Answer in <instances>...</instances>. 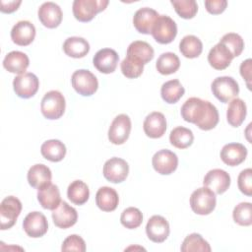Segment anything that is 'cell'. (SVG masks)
I'll list each match as a JSON object with an SVG mask.
<instances>
[{"instance_id":"obj_1","label":"cell","mask_w":252,"mask_h":252,"mask_svg":"<svg viewBox=\"0 0 252 252\" xmlns=\"http://www.w3.org/2000/svg\"><path fill=\"white\" fill-rule=\"evenodd\" d=\"M182 118L186 122L196 124L204 131L211 130L219 123V111L217 107L208 100L199 97L188 98L180 110Z\"/></svg>"},{"instance_id":"obj_2","label":"cell","mask_w":252,"mask_h":252,"mask_svg":"<svg viewBox=\"0 0 252 252\" xmlns=\"http://www.w3.org/2000/svg\"><path fill=\"white\" fill-rule=\"evenodd\" d=\"M217 204L216 193L208 187H201L196 189L190 197V206L192 211L201 216L211 214Z\"/></svg>"},{"instance_id":"obj_3","label":"cell","mask_w":252,"mask_h":252,"mask_svg":"<svg viewBox=\"0 0 252 252\" xmlns=\"http://www.w3.org/2000/svg\"><path fill=\"white\" fill-rule=\"evenodd\" d=\"M65 97L59 91L47 92L41 99L40 110L42 115L50 120L59 119L65 111Z\"/></svg>"},{"instance_id":"obj_4","label":"cell","mask_w":252,"mask_h":252,"mask_svg":"<svg viewBox=\"0 0 252 252\" xmlns=\"http://www.w3.org/2000/svg\"><path fill=\"white\" fill-rule=\"evenodd\" d=\"M107 5V0H75L72 10L76 20L86 23L92 21L95 15L103 11Z\"/></svg>"},{"instance_id":"obj_5","label":"cell","mask_w":252,"mask_h":252,"mask_svg":"<svg viewBox=\"0 0 252 252\" xmlns=\"http://www.w3.org/2000/svg\"><path fill=\"white\" fill-rule=\"evenodd\" d=\"M151 33L157 42L167 44L175 38L177 34V26L170 17L159 15L153 26Z\"/></svg>"},{"instance_id":"obj_6","label":"cell","mask_w":252,"mask_h":252,"mask_svg":"<svg viewBox=\"0 0 252 252\" xmlns=\"http://www.w3.org/2000/svg\"><path fill=\"white\" fill-rule=\"evenodd\" d=\"M213 94L223 103H226L237 96L239 94V87L237 82L228 76H221L216 78L211 86Z\"/></svg>"},{"instance_id":"obj_7","label":"cell","mask_w":252,"mask_h":252,"mask_svg":"<svg viewBox=\"0 0 252 252\" xmlns=\"http://www.w3.org/2000/svg\"><path fill=\"white\" fill-rule=\"evenodd\" d=\"M71 83L74 90L83 96L94 94L98 88L96 77L91 71L86 69L75 71L72 75Z\"/></svg>"},{"instance_id":"obj_8","label":"cell","mask_w":252,"mask_h":252,"mask_svg":"<svg viewBox=\"0 0 252 252\" xmlns=\"http://www.w3.org/2000/svg\"><path fill=\"white\" fill-rule=\"evenodd\" d=\"M21 211L22 203L18 198L14 196H8L3 199L0 205L1 229L5 230L11 228L16 223Z\"/></svg>"},{"instance_id":"obj_9","label":"cell","mask_w":252,"mask_h":252,"mask_svg":"<svg viewBox=\"0 0 252 252\" xmlns=\"http://www.w3.org/2000/svg\"><path fill=\"white\" fill-rule=\"evenodd\" d=\"M131 120L126 114L117 115L108 129V140L114 145L124 144L130 135Z\"/></svg>"},{"instance_id":"obj_10","label":"cell","mask_w":252,"mask_h":252,"mask_svg":"<svg viewBox=\"0 0 252 252\" xmlns=\"http://www.w3.org/2000/svg\"><path fill=\"white\" fill-rule=\"evenodd\" d=\"M39 87L38 78L32 73H24L14 78V92L19 97L30 98L33 96Z\"/></svg>"},{"instance_id":"obj_11","label":"cell","mask_w":252,"mask_h":252,"mask_svg":"<svg viewBox=\"0 0 252 252\" xmlns=\"http://www.w3.org/2000/svg\"><path fill=\"white\" fill-rule=\"evenodd\" d=\"M102 173L104 178L109 182L121 183L128 176L129 165L123 158L114 157L105 161Z\"/></svg>"},{"instance_id":"obj_12","label":"cell","mask_w":252,"mask_h":252,"mask_svg":"<svg viewBox=\"0 0 252 252\" xmlns=\"http://www.w3.org/2000/svg\"><path fill=\"white\" fill-rule=\"evenodd\" d=\"M23 228L29 236L32 238H38L47 232L48 222L42 213L32 212L29 213L24 219Z\"/></svg>"},{"instance_id":"obj_13","label":"cell","mask_w":252,"mask_h":252,"mask_svg":"<svg viewBox=\"0 0 252 252\" xmlns=\"http://www.w3.org/2000/svg\"><path fill=\"white\" fill-rule=\"evenodd\" d=\"M152 163L158 173L168 175L177 168L178 158L176 154L169 150H160L154 155Z\"/></svg>"},{"instance_id":"obj_14","label":"cell","mask_w":252,"mask_h":252,"mask_svg":"<svg viewBox=\"0 0 252 252\" xmlns=\"http://www.w3.org/2000/svg\"><path fill=\"white\" fill-rule=\"evenodd\" d=\"M146 233L153 242L161 243L169 235V223L163 217L155 215L147 222Z\"/></svg>"},{"instance_id":"obj_15","label":"cell","mask_w":252,"mask_h":252,"mask_svg":"<svg viewBox=\"0 0 252 252\" xmlns=\"http://www.w3.org/2000/svg\"><path fill=\"white\" fill-rule=\"evenodd\" d=\"M119 56L114 49L102 48L98 50L94 58L93 64L97 71L103 74L113 73L117 67Z\"/></svg>"},{"instance_id":"obj_16","label":"cell","mask_w":252,"mask_h":252,"mask_svg":"<svg viewBox=\"0 0 252 252\" xmlns=\"http://www.w3.org/2000/svg\"><path fill=\"white\" fill-rule=\"evenodd\" d=\"M203 184L216 194H222L230 185V176L225 170L215 168L208 171L204 177Z\"/></svg>"},{"instance_id":"obj_17","label":"cell","mask_w":252,"mask_h":252,"mask_svg":"<svg viewBox=\"0 0 252 252\" xmlns=\"http://www.w3.org/2000/svg\"><path fill=\"white\" fill-rule=\"evenodd\" d=\"M52 220L59 228H68L73 226L78 220L77 211L65 201H61L59 206L52 210Z\"/></svg>"},{"instance_id":"obj_18","label":"cell","mask_w":252,"mask_h":252,"mask_svg":"<svg viewBox=\"0 0 252 252\" xmlns=\"http://www.w3.org/2000/svg\"><path fill=\"white\" fill-rule=\"evenodd\" d=\"M38 19L40 23L48 28H57L62 21V11L61 8L54 2H44L38 8Z\"/></svg>"},{"instance_id":"obj_19","label":"cell","mask_w":252,"mask_h":252,"mask_svg":"<svg viewBox=\"0 0 252 252\" xmlns=\"http://www.w3.org/2000/svg\"><path fill=\"white\" fill-rule=\"evenodd\" d=\"M143 128L148 137L152 139L160 138L166 131V119L161 112L154 111L145 118Z\"/></svg>"},{"instance_id":"obj_20","label":"cell","mask_w":252,"mask_h":252,"mask_svg":"<svg viewBox=\"0 0 252 252\" xmlns=\"http://www.w3.org/2000/svg\"><path fill=\"white\" fill-rule=\"evenodd\" d=\"M158 16V13L152 8H141L134 14L133 25L140 33L150 34L152 32L153 26Z\"/></svg>"},{"instance_id":"obj_21","label":"cell","mask_w":252,"mask_h":252,"mask_svg":"<svg viewBox=\"0 0 252 252\" xmlns=\"http://www.w3.org/2000/svg\"><path fill=\"white\" fill-rule=\"evenodd\" d=\"M35 37V28L29 21H19L11 30V38L20 46L31 44Z\"/></svg>"},{"instance_id":"obj_22","label":"cell","mask_w":252,"mask_h":252,"mask_svg":"<svg viewBox=\"0 0 252 252\" xmlns=\"http://www.w3.org/2000/svg\"><path fill=\"white\" fill-rule=\"evenodd\" d=\"M247 157V149L240 143H229L222 147L220 151L221 160L229 165L236 166L242 163Z\"/></svg>"},{"instance_id":"obj_23","label":"cell","mask_w":252,"mask_h":252,"mask_svg":"<svg viewBox=\"0 0 252 252\" xmlns=\"http://www.w3.org/2000/svg\"><path fill=\"white\" fill-rule=\"evenodd\" d=\"M233 58L231 52L220 42L217 43L208 54V62L216 70L227 68Z\"/></svg>"},{"instance_id":"obj_24","label":"cell","mask_w":252,"mask_h":252,"mask_svg":"<svg viewBox=\"0 0 252 252\" xmlns=\"http://www.w3.org/2000/svg\"><path fill=\"white\" fill-rule=\"evenodd\" d=\"M29 64L30 60L28 55L22 51L17 50L9 52L3 60V67L8 72L18 75L26 73Z\"/></svg>"},{"instance_id":"obj_25","label":"cell","mask_w":252,"mask_h":252,"mask_svg":"<svg viewBox=\"0 0 252 252\" xmlns=\"http://www.w3.org/2000/svg\"><path fill=\"white\" fill-rule=\"evenodd\" d=\"M51 170L42 163L32 165L28 171L29 184L36 189H40L51 183Z\"/></svg>"},{"instance_id":"obj_26","label":"cell","mask_w":252,"mask_h":252,"mask_svg":"<svg viewBox=\"0 0 252 252\" xmlns=\"http://www.w3.org/2000/svg\"><path fill=\"white\" fill-rule=\"evenodd\" d=\"M96 206L103 212L114 211L119 203L117 192L108 186L100 187L95 194Z\"/></svg>"},{"instance_id":"obj_27","label":"cell","mask_w":252,"mask_h":252,"mask_svg":"<svg viewBox=\"0 0 252 252\" xmlns=\"http://www.w3.org/2000/svg\"><path fill=\"white\" fill-rule=\"evenodd\" d=\"M37 200L43 209L51 211L56 209L61 203V197L58 187L50 183L38 189Z\"/></svg>"},{"instance_id":"obj_28","label":"cell","mask_w":252,"mask_h":252,"mask_svg":"<svg viewBox=\"0 0 252 252\" xmlns=\"http://www.w3.org/2000/svg\"><path fill=\"white\" fill-rule=\"evenodd\" d=\"M63 50L66 55L73 58H83L90 51V44L87 39L79 36L68 37L63 43Z\"/></svg>"},{"instance_id":"obj_29","label":"cell","mask_w":252,"mask_h":252,"mask_svg":"<svg viewBox=\"0 0 252 252\" xmlns=\"http://www.w3.org/2000/svg\"><path fill=\"white\" fill-rule=\"evenodd\" d=\"M247 107L241 98H233L230 100L226 110V120L232 127H239L245 120Z\"/></svg>"},{"instance_id":"obj_30","label":"cell","mask_w":252,"mask_h":252,"mask_svg":"<svg viewBox=\"0 0 252 252\" xmlns=\"http://www.w3.org/2000/svg\"><path fill=\"white\" fill-rule=\"evenodd\" d=\"M154 55L153 47L146 41L135 40L131 42L127 48V56L135 58L143 64L150 62L154 58Z\"/></svg>"},{"instance_id":"obj_31","label":"cell","mask_w":252,"mask_h":252,"mask_svg":"<svg viewBox=\"0 0 252 252\" xmlns=\"http://www.w3.org/2000/svg\"><path fill=\"white\" fill-rule=\"evenodd\" d=\"M40 153L47 160L57 162L64 158L66 155V147L59 140H48L45 141L40 147Z\"/></svg>"},{"instance_id":"obj_32","label":"cell","mask_w":252,"mask_h":252,"mask_svg":"<svg viewBox=\"0 0 252 252\" xmlns=\"http://www.w3.org/2000/svg\"><path fill=\"white\" fill-rule=\"evenodd\" d=\"M185 90L178 80H170L162 84L160 89L161 98L167 103H176L184 94Z\"/></svg>"},{"instance_id":"obj_33","label":"cell","mask_w":252,"mask_h":252,"mask_svg":"<svg viewBox=\"0 0 252 252\" xmlns=\"http://www.w3.org/2000/svg\"><path fill=\"white\" fill-rule=\"evenodd\" d=\"M68 199L75 205H84L90 197L88 185L82 180H75L70 183L67 189Z\"/></svg>"},{"instance_id":"obj_34","label":"cell","mask_w":252,"mask_h":252,"mask_svg":"<svg viewBox=\"0 0 252 252\" xmlns=\"http://www.w3.org/2000/svg\"><path fill=\"white\" fill-rule=\"evenodd\" d=\"M180 67V60L173 52H164L157 60L156 68L161 75H170L175 73Z\"/></svg>"},{"instance_id":"obj_35","label":"cell","mask_w":252,"mask_h":252,"mask_svg":"<svg viewBox=\"0 0 252 252\" xmlns=\"http://www.w3.org/2000/svg\"><path fill=\"white\" fill-rule=\"evenodd\" d=\"M179 50L181 54L186 58H196L203 50L202 41L195 35H185L179 43Z\"/></svg>"},{"instance_id":"obj_36","label":"cell","mask_w":252,"mask_h":252,"mask_svg":"<svg viewBox=\"0 0 252 252\" xmlns=\"http://www.w3.org/2000/svg\"><path fill=\"white\" fill-rule=\"evenodd\" d=\"M170 144L177 149H186L190 147L194 141L193 132L185 127H175L169 135Z\"/></svg>"},{"instance_id":"obj_37","label":"cell","mask_w":252,"mask_h":252,"mask_svg":"<svg viewBox=\"0 0 252 252\" xmlns=\"http://www.w3.org/2000/svg\"><path fill=\"white\" fill-rule=\"evenodd\" d=\"M182 252H192V251H201V252H210L211 246L206 241L201 234L191 233L185 237L181 245Z\"/></svg>"},{"instance_id":"obj_38","label":"cell","mask_w":252,"mask_h":252,"mask_svg":"<svg viewBox=\"0 0 252 252\" xmlns=\"http://www.w3.org/2000/svg\"><path fill=\"white\" fill-rule=\"evenodd\" d=\"M233 220L242 226H249L252 223V205L249 202H241L235 206L232 212Z\"/></svg>"},{"instance_id":"obj_39","label":"cell","mask_w":252,"mask_h":252,"mask_svg":"<svg viewBox=\"0 0 252 252\" xmlns=\"http://www.w3.org/2000/svg\"><path fill=\"white\" fill-rule=\"evenodd\" d=\"M120 221L126 228L134 229L142 224L143 215L139 209L135 207H129L122 212Z\"/></svg>"},{"instance_id":"obj_40","label":"cell","mask_w":252,"mask_h":252,"mask_svg":"<svg viewBox=\"0 0 252 252\" xmlns=\"http://www.w3.org/2000/svg\"><path fill=\"white\" fill-rule=\"evenodd\" d=\"M122 74L128 79H135L142 75L144 70V64L132 57L126 56L120 64Z\"/></svg>"},{"instance_id":"obj_41","label":"cell","mask_w":252,"mask_h":252,"mask_svg":"<svg viewBox=\"0 0 252 252\" xmlns=\"http://www.w3.org/2000/svg\"><path fill=\"white\" fill-rule=\"evenodd\" d=\"M175 12L183 19H192L198 11V5L195 0H171Z\"/></svg>"},{"instance_id":"obj_42","label":"cell","mask_w":252,"mask_h":252,"mask_svg":"<svg viewBox=\"0 0 252 252\" xmlns=\"http://www.w3.org/2000/svg\"><path fill=\"white\" fill-rule=\"evenodd\" d=\"M233 55V57H237L241 54L244 48V41L242 37L235 32L225 33L220 40Z\"/></svg>"},{"instance_id":"obj_43","label":"cell","mask_w":252,"mask_h":252,"mask_svg":"<svg viewBox=\"0 0 252 252\" xmlns=\"http://www.w3.org/2000/svg\"><path fill=\"white\" fill-rule=\"evenodd\" d=\"M61 250L62 251L84 252V251H86V243L81 236H79L77 234H71L63 241Z\"/></svg>"},{"instance_id":"obj_44","label":"cell","mask_w":252,"mask_h":252,"mask_svg":"<svg viewBox=\"0 0 252 252\" xmlns=\"http://www.w3.org/2000/svg\"><path fill=\"white\" fill-rule=\"evenodd\" d=\"M238 188L241 193L246 196L252 195V169L246 168L242 170L237 179Z\"/></svg>"},{"instance_id":"obj_45","label":"cell","mask_w":252,"mask_h":252,"mask_svg":"<svg viewBox=\"0 0 252 252\" xmlns=\"http://www.w3.org/2000/svg\"><path fill=\"white\" fill-rule=\"evenodd\" d=\"M227 6V1L225 0H207L205 1L206 10L213 15H219L222 13Z\"/></svg>"},{"instance_id":"obj_46","label":"cell","mask_w":252,"mask_h":252,"mask_svg":"<svg viewBox=\"0 0 252 252\" xmlns=\"http://www.w3.org/2000/svg\"><path fill=\"white\" fill-rule=\"evenodd\" d=\"M251 70H252V60L246 59L245 61H243L240 65V75L242 76V78L246 81L247 87L250 90L251 89V85H250V81H251Z\"/></svg>"},{"instance_id":"obj_47","label":"cell","mask_w":252,"mask_h":252,"mask_svg":"<svg viewBox=\"0 0 252 252\" xmlns=\"http://www.w3.org/2000/svg\"><path fill=\"white\" fill-rule=\"evenodd\" d=\"M21 3H22L21 0H18V1H15V0H12V1L1 0L0 1V5H1L0 11L3 12V13H8V14L13 13L16 10H18Z\"/></svg>"}]
</instances>
